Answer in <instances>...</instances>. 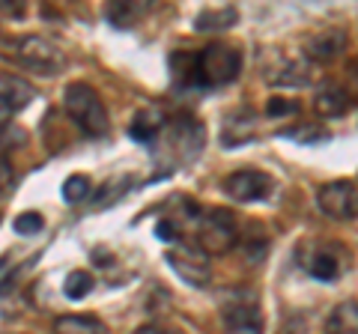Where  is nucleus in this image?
<instances>
[{
    "instance_id": "obj_22",
    "label": "nucleus",
    "mask_w": 358,
    "mask_h": 334,
    "mask_svg": "<svg viewBox=\"0 0 358 334\" xmlns=\"http://www.w3.org/2000/svg\"><path fill=\"white\" fill-rule=\"evenodd\" d=\"M90 191H93V182H90L84 173H75L63 182V200L66 203H84V200L90 197Z\"/></svg>"
},
{
    "instance_id": "obj_20",
    "label": "nucleus",
    "mask_w": 358,
    "mask_h": 334,
    "mask_svg": "<svg viewBox=\"0 0 358 334\" xmlns=\"http://www.w3.org/2000/svg\"><path fill=\"white\" fill-rule=\"evenodd\" d=\"M93 275L84 272V269H75L66 275V281H63V293L66 298H72V302H78V298H87L90 293H93Z\"/></svg>"
},
{
    "instance_id": "obj_7",
    "label": "nucleus",
    "mask_w": 358,
    "mask_h": 334,
    "mask_svg": "<svg viewBox=\"0 0 358 334\" xmlns=\"http://www.w3.org/2000/svg\"><path fill=\"white\" fill-rule=\"evenodd\" d=\"M164 260L171 263V269L182 277L185 284H192V286H206L212 281V266H209V257L203 251L197 248H188V245H179V251H167L164 254Z\"/></svg>"
},
{
    "instance_id": "obj_25",
    "label": "nucleus",
    "mask_w": 358,
    "mask_h": 334,
    "mask_svg": "<svg viewBox=\"0 0 358 334\" xmlns=\"http://www.w3.org/2000/svg\"><path fill=\"white\" fill-rule=\"evenodd\" d=\"M9 185H13V167L6 159H0V191H6Z\"/></svg>"
},
{
    "instance_id": "obj_21",
    "label": "nucleus",
    "mask_w": 358,
    "mask_h": 334,
    "mask_svg": "<svg viewBox=\"0 0 358 334\" xmlns=\"http://www.w3.org/2000/svg\"><path fill=\"white\" fill-rule=\"evenodd\" d=\"M275 84H284V87H305L308 81H310V75H308V69L301 63H284L278 72H272L268 75Z\"/></svg>"
},
{
    "instance_id": "obj_19",
    "label": "nucleus",
    "mask_w": 358,
    "mask_h": 334,
    "mask_svg": "<svg viewBox=\"0 0 358 334\" xmlns=\"http://www.w3.org/2000/svg\"><path fill=\"white\" fill-rule=\"evenodd\" d=\"M346 99H350V96H346L341 87L326 84L317 93V102H313V105H317V110H320L322 117H338V114H343V110H346V105H350Z\"/></svg>"
},
{
    "instance_id": "obj_27",
    "label": "nucleus",
    "mask_w": 358,
    "mask_h": 334,
    "mask_svg": "<svg viewBox=\"0 0 358 334\" xmlns=\"http://www.w3.org/2000/svg\"><path fill=\"white\" fill-rule=\"evenodd\" d=\"M9 117H13V110H9V108H6L3 102H0V129L6 126V119H9Z\"/></svg>"
},
{
    "instance_id": "obj_24",
    "label": "nucleus",
    "mask_w": 358,
    "mask_h": 334,
    "mask_svg": "<svg viewBox=\"0 0 358 334\" xmlns=\"http://www.w3.org/2000/svg\"><path fill=\"white\" fill-rule=\"evenodd\" d=\"M299 105L296 102H284V99H272L268 102V114L272 117H281V114H296Z\"/></svg>"
},
{
    "instance_id": "obj_6",
    "label": "nucleus",
    "mask_w": 358,
    "mask_h": 334,
    "mask_svg": "<svg viewBox=\"0 0 358 334\" xmlns=\"http://www.w3.org/2000/svg\"><path fill=\"white\" fill-rule=\"evenodd\" d=\"M275 180L263 170H254V167H245V170H236L224 180V191H227L230 200L236 203H260L272 194Z\"/></svg>"
},
{
    "instance_id": "obj_11",
    "label": "nucleus",
    "mask_w": 358,
    "mask_h": 334,
    "mask_svg": "<svg viewBox=\"0 0 358 334\" xmlns=\"http://www.w3.org/2000/svg\"><path fill=\"white\" fill-rule=\"evenodd\" d=\"M167 129V117H164V110L162 108H143L138 117L131 119V126H129V135L134 140H141V143H150L162 135V131Z\"/></svg>"
},
{
    "instance_id": "obj_5",
    "label": "nucleus",
    "mask_w": 358,
    "mask_h": 334,
    "mask_svg": "<svg viewBox=\"0 0 358 334\" xmlns=\"http://www.w3.org/2000/svg\"><path fill=\"white\" fill-rule=\"evenodd\" d=\"M317 206L329 218H338V221L358 218V185L350 180L326 182L317 191Z\"/></svg>"
},
{
    "instance_id": "obj_17",
    "label": "nucleus",
    "mask_w": 358,
    "mask_h": 334,
    "mask_svg": "<svg viewBox=\"0 0 358 334\" xmlns=\"http://www.w3.org/2000/svg\"><path fill=\"white\" fill-rule=\"evenodd\" d=\"M254 131V114L251 110H236V114H230V119L224 122V143L227 147H236L242 143Z\"/></svg>"
},
{
    "instance_id": "obj_8",
    "label": "nucleus",
    "mask_w": 358,
    "mask_h": 334,
    "mask_svg": "<svg viewBox=\"0 0 358 334\" xmlns=\"http://www.w3.org/2000/svg\"><path fill=\"white\" fill-rule=\"evenodd\" d=\"M167 140H171V147H173L179 161H192L194 155L203 150L206 129H203V122H197L192 117H182V119H173L171 126H167Z\"/></svg>"
},
{
    "instance_id": "obj_13",
    "label": "nucleus",
    "mask_w": 358,
    "mask_h": 334,
    "mask_svg": "<svg viewBox=\"0 0 358 334\" xmlns=\"http://www.w3.org/2000/svg\"><path fill=\"white\" fill-rule=\"evenodd\" d=\"M147 13H150V3H147V0H141V3H129V0H110V3L105 6V18H108L114 27H120V30L134 27Z\"/></svg>"
},
{
    "instance_id": "obj_9",
    "label": "nucleus",
    "mask_w": 358,
    "mask_h": 334,
    "mask_svg": "<svg viewBox=\"0 0 358 334\" xmlns=\"http://www.w3.org/2000/svg\"><path fill=\"white\" fill-rule=\"evenodd\" d=\"M224 334H263V314L248 298H236L224 307Z\"/></svg>"
},
{
    "instance_id": "obj_4",
    "label": "nucleus",
    "mask_w": 358,
    "mask_h": 334,
    "mask_svg": "<svg viewBox=\"0 0 358 334\" xmlns=\"http://www.w3.org/2000/svg\"><path fill=\"white\" fill-rule=\"evenodd\" d=\"M15 60L24 66V69L36 72L42 78H54L66 66L63 51L45 36H24L15 45Z\"/></svg>"
},
{
    "instance_id": "obj_18",
    "label": "nucleus",
    "mask_w": 358,
    "mask_h": 334,
    "mask_svg": "<svg viewBox=\"0 0 358 334\" xmlns=\"http://www.w3.org/2000/svg\"><path fill=\"white\" fill-rule=\"evenodd\" d=\"M239 13L233 6H218V9H203V13L197 15V30H227L236 24Z\"/></svg>"
},
{
    "instance_id": "obj_10",
    "label": "nucleus",
    "mask_w": 358,
    "mask_h": 334,
    "mask_svg": "<svg viewBox=\"0 0 358 334\" xmlns=\"http://www.w3.org/2000/svg\"><path fill=\"white\" fill-rule=\"evenodd\" d=\"M346 48V33L341 27H322L305 42V54L317 63H329Z\"/></svg>"
},
{
    "instance_id": "obj_23",
    "label": "nucleus",
    "mask_w": 358,
    "mask_h": 334,
    "mask_svg": "<svg viewBox=\"0 0 358 334\" xmlns=\"http://www.w3.org/2000/svg\"><path fill=\"white\" fill-rule=\"evenodd\" d=\"M15 233H21V236H33V233L42 230V215L39 212H21L15 221H13Z\"/></svg>"
},
{
    "instance_id": "obj_26",
    "label": "nucleus",
    "mask_w": 358,
    "mask_h": 334,
    "mask_svg": "<svg viewBox=\"0 0 358 334\" xmlns=\"http://www.w3.org/2000/svg\"><path fill=\"white\" fill-rule=\"evenodd\" d=\"M134 334H176L173 328H164V326H155V322H150V326H141Z\"/></svg>"
},
{
    "instance_id": "obj_2",
    "label": "nucleus",
    "mask_w": 358,
    "mask_h": 334,
    "mask_svg": "<svg viewBox=\"0 0 358 334\" xmlns=\"http://www.w3.org/2000/svg\"><path fill=\"white\" fill-rule=\"evenodd\" d=\"M63 105H66V114L72 117V122L87 138H105L108 135V129H110L108 108L102 102V96H99L90 84H84V81L69 84L66 87V96H63Z\"/></svg>"
},
{
    "instance_id": "obj_3",
    "label": "nucleus",
    "mask_w": 358,
    "mask_h": 334,
    "mask_svg": "<svg viewBox=\"0 0 358 334\" xmlns=\"http://www.w3.org/2000/svg\"><path fill=\"white\" fill-rule=\"evenodd\" d=\"M239 242V224L236 215L227 212V209H209V212L200 218L197 227V248L206 254H227L233 245Z\"/></svg>"
},
{
    "instance_id": "obj_16",
    "label": "nucleus",
    "mask_w": 358,
    "mask_h": 334,
    "mask_svg": "<svg viewBox=\"0 0 358 334\" xmlns=\"http://www.w3.org/2000/svg\"><path fill=\"white\" fill-rule=\"evenodd\" d=\"M326 334H358V305L341 302L326 322Z\"/></svg>"
},
{
    "instance_id": "obj_12",
    "label": "nucleus",
    "mask_w": 358,
    "mask_h": 334,
    "mask_svg": "<svg viewBox=\"0 0 358 334\" xmlns=\"http://www.w3.org/2000/svg\"><path fill=\"white\" fill-rule=\"evenodd\" d=\"M305 269L317 277V281H334V277H341L343 266H341V257L334 254L331 248H313L308 257H305Z\"/></svg>"
},
{
    "instance_id": "obj_14",
    "label": "nucleus",
    "mask_w": 358,
    "mask_h": 334,
    "mask_svg": "<svg viewBox=\"0 0 358 334\" xmlns=\"http://www.w3.org/2000/svg\"><path fill=\"white\" fill-rule=\"evenodd\" d=\"M30 99H33V87L27 81H21L15 75H0V102L13 110V114L27 108Z\"/></svg>"
},
{
    "instance_id": "obj_15",
    "label": "nucleus",
    "mask_w": 358,
    "mask_h": 334,
    "mask_svg": "<svg viewBox=\"0 0 358 334\" xmlns=\"http://www.w3.org/2000/svg\"><path fill=\"white\" fill-rule=\"evenodd\" d=\"M54 334H108L105 322L87 314H69L54 322Z\"/></svg>"
},
{
    "instance_id": "obj_1",
    "label": "nucleus",
    "mask_w": 358,
    "mask_h": 334,
    "mask_svg": "<svg viewBox=\"0 0 358 334\" xmlns=\"http://www.w3.org/2000/svg\"><path fill=\"white\" fill-rule=\"evenodd\" d=\"M173 75L179 84L194 87H221L236 81L242 72V54L233 45L212 42L203 51H176L171 57Z\"/></svg>"
}]
</instances>
